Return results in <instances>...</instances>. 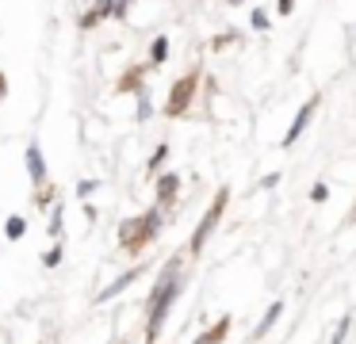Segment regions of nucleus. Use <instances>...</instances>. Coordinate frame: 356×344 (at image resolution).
<instances>
[{
	"mask_svg": "<svg viewBox=\"0 0 356 344\" xmlns=\"http://www.w3.org/2000/svg\"><path fill=\"white\" fill-rule=\"evenodd\" d=\"M180 290H184V256H169L165 268L157 272V283L146 302V344H157V336L165 329V318H169L172 302L180 298Z\"/></svg>",
	"mask_w": 356,
	"mask_h": 344,
	"instance_id": "f257e3e1",
	"label": "nucleus"
},
{
	"mask_svg": "<svg viewBox=\"0 0 356 344\" xmlns=\"http://www.w3.org/2000/svg\"><path fill=\"white\" fill-rule=\"evenodd\" d=\"M161 229H165V206L154 203L146 214H138V218H123V222H119V245H123L131 256H138L149 241L161 237Z\"/></svg>",
	"mask_w": 356,
	"mask_h": 344,
	"instance_id": "f03ea898",
	"label": "nucleus"
},
{
	"mask_svg": "<svg viewBox=\"0 0 356 344\" xmlns=\"http://www.w3.org/2000/svg\"><path fill=\"white\" fill-rule=\"evenodd\" d=\"M226 203H230V188H218V191H215V203L207 206V214L200 218V226H195L192 241H188V252H192V256H200V252H203V245L211 241V234L218 229V222H222Z\"/></svg>",
	"mask_w": 356,
	"mask_h": 344,
	"instance_id": "7ed1b4c3",
	"label": "nucleus"
},
{
	"mask_svg": "<svg viewBox=\"0 0 356 344\" xmlns=\"http://www.w3.org/2000/svg\"><path fill=\"white\" fill-rule=\"evenodd\" d=\"M195 88H200V69L184 73V76H180V81L169 88V99H165V115H169V119H180V115H188V107L195 104Z\"/></svg>",
	"mask_w": 356,
	"mask_h": 344,
	"instance_id": "20e7f679",
	"label": "nucleus"
},
{
	"mask_svg": "<svg viewBox=\"0 0 356 344\" xmlns=\"http://www.w3.org/2000/svg\"><path fill=\"white\" fill-rule=\"evenodd\" d=\"M318 104H322V99H318V96H310L307 104L299 107V115H295V119H291V126H287V134H284V149H291V145H295V142H299V138H302V130L310 126V119H314Z\"/></svg>",
	"mask_w": 356,
	"mask_h": 344,
	"instance_id": "39448f33",
	"label": "nucleus"
},
{
	"mask_svg": "<svg viewBox=\"0 0 356 344\" xmlns=\"http://www.w3.org/2000/svg\"><path fill=\"white\" fill-rule=\"evenodd\" d=\"M138 275H142V264L127 268V272H123V275H115V279H111L104 290H96V302H111V298H119L127 287H131V283H138Z\"/></svg>",
	"mask_w": 356,
	"mask_h": 344,
	"instance_id": "423d86ee",
	"label": "nucleus"
},
{
	"mask_svg": "<svg viewBox=\"0 0 356 344\" xmlns=\"http://www.w3.org/2000/svg\"><path fill=\"white\" fill-rule=\"evenodd\" d=\"M24 165H27L31 183H35V188H42V183H47V157H42V145L39 142H31L24 149Z\"/></svg>",
	"mask_w": 356,
	"mask_h": 344,
	"instance_id": "0eeeda50",
	"label": "nucleus"
},
{
	"mask_svg": "<svg viewBox=\"0 0 356 344\" xmlns=\"http://www.w3.org/2000/svg\"><path fill=\"white\" fill-rule=\"evenodd\" d=\"M177 195H180V176L177 172L157 176V206H165V211H169V206L177 203Z\"/></svg>",
	"mask_w": 356,
	"mask_h": 344,
	"instance_id": "6e6552de",
	"label": "nucleus"
},
{
	"mask_svg": "<svg viewBox=\"0 0 356 344\" xmlns=\"http://www.w3.org/2000/svg\"><path fill=\"white\" fill-rule=\"evenodd\" d=\"M104 19H111V0H92L88 12L81 15V31H92L96 23H104Z\"/></svg>",
	"mask_w": 356,
	"mask_h": 344,
	"instance_id": "1a4fd4ad",
	"label": "nucleus"
},
{
	"mask_svg": "<svg viewBox=\"0 0 356 344\" xmlns=\"http://www.w3.org/2000/svg\"><path fill=\"white\" fill-rule=\"evenodd\" d=\"M226 333H230V318H218L215 325H211V329H203V333L195 336L192 344H222V341H226Z\"/></svg>",
	"mask_w": 356,
	"mask_h": 344,
	"instance_id": "9d476101",
	"label": "nucleus"
},
{
	"mask_svg": "<svg viewBox=\"0 0 356 344\" xmlns=\"http://www.w3.org/2000/svg\"><path fill=\"white\" fill-rule=\"evenodd\" d=\"M280 313H284V302H280V298H276V302H272V306H268V310H264V318H261V325H257V329H253V341H261V336H264V333H268V329H272V325H276V318H280Z\"/></svg>",
	"mask_w": 356,
	"mask_h": 344,
	"instance_id": "9b49d317",
	"label": "nucleus"
},
{
	"mask_svg": "<svg viewBox=\"0 0 356 344\" xmlns=\"http://www.w3.org/2000/svg\"><path fill=\"white\" fill-rule=\"evenodd\" d=\"M24 234H27V218L24 214H8V218H4V237H8V241H19Z\"/></svg>",
	"mask_w": 356,
	"mask_h": 344,
	"instance_id": "f8f14e48",
	"label": "nucleus"
},
{
	"mask_svg": "<svg viewBox=\"0 0 356 344\" xmlns=\"http://www.w3.org/2000/svg\"><path fill=\"white\" fill-rule=\"evenodd\" d=\"M62 229H65V206L58 203L54 211H50V226H47V234L54 237V241H62Z\"/></svg>",
	"mask_w": 356,
	"mask_h": 344,
	"instance_id": "ddd939ff",
	"label": "nucleus"
},
{
	"mask_svg": "<svg viewBox=\"0 0 356 344\" xmlns=\"http://www.w3.org/2000/svg\"><path fill=\"white\" fill-rule=\"evenodd\" d=\"M165 58H169V38L157 35L154 42H149V65H161Z\"/></svg>",
	"mask_w": 356,
	"mask_h": 344,
	"instance_id": "4468645a",
	"label": "nucleus"
},
{
	"mask_svg": "<svg viewBox=\"0 0 356 344\" xmlns=\"http://www.w3.org/2000/svg\"><path fill=\"white\" fill-rule=\"evenodd\" d=\"M165 161H169V145L161 142L154 153H149V161H146V172H149V176H157V172H161V165H165Z\"/></svg>",
	"mask_w": 356,
	"mask_h": 344,
	"instance_id": "2eb2a0df",
	"label": "nucleus"
},
{
	"mask_svg": "<svg viewBox=\"0 0 356 344\" xmlns=\"http://www.w3.org/2000/svg\"><path fill=\"white\" fill-rule=\"evenodd\" d=\"M127 73H131V76H123V81H119V92H138L142 88V73H146V69H127Z\"/></svg>",
	"mask_w": 356,
	"mask_h": 344,
	"instance_id": "dca6fc26",
	"label": "nucleus"
},
{
	"mask_svg": "<svg viewBox=\"0 0 356 344\" xmlns=\"http://www.w3.org/2000/svg\"><path fill=\"white\" fill-rule=\"evenodd\" d=\"M62 256H65V249H62V241H54L47 252H42V268H58L62 264Z\"/></svg>",
	"mask_w": 356,
	"mask_h": 344,
	"instance_id": "f3484780",
	"label": "nucleus"
},
{
	"mask_svg": "<svg viewBox=\"0 0 356 344\" xmlns=\"http://www.w3.org/2000/svg\"><path fill=\"white\" fill-rule=\"evenodd\" d=\"M149 115H154V107H149V96H146V92H138V111H134V119L146 122Z\"/></svg>",
	"mask_w": 356,
	"mask_h": 344,
	"instance_id": "a211bd4d",
	"label": "nucleus"
},
{
	"mask_svg": "<svg viewBox=\"0 0 356 344\" xmlns=\"http://www.w3.org/2000/svg\"><path fill=\"white\" fill-rule=\"evenodd\" d=\"M348 325H353V313H345V318L337 321V329H333V341L330 344H341L345 341V333H348Z\"/></svg>",
	"mask_w": 356,
	"mask_h": 344,
	"instance_id": "6ab92c4d",
	"label": "nucleus"
},
{
	"mask_svg": "<svg viewBox=\"0 0 356 344\" xmlns=\"http://www.w3.org/2000/svg\"><path fill=\"white\" fill-rule=\"evenodd\" d=\"M249 23H253V31H268V12H264V8H253Z\"/></svg>",
	"mask_w": 356,
	"mask_h": 344,
	"instance_id": "aec40b11",
	"label": "nucleus"
},
{
	"mask_svg": "<svg viewBox=\"0 0 356 344\" xmlns=\"http://www.w3.org/2000/svg\"><path fill=\"white\" fill-rule=\"evenodd\" d=\"M131 4H134V0H111V19H127Z\"/></svg>",
	"mask_w": 356,
	"mask_h": 344,
	"instance_id": "412c9836",
	"label": "nucleus"
},
{
	"mask_svg": "<svg viewBox=\"0 0 356 344\" xmlns=\"http://www.w3.org/2000/svg\"><path fill=\"white\" fill-rule=\"evenodd\" d=\"M325 199H330V188H325V183L318 180L314 188H310V203H325Z\"/></svg>",
	"mask_w": 356,
	"mask_h": 344,
	"instance_id": "4be33fe9",
	"label": "nucleus"
},
{
	"mask_svg": "<svg viewBox=\"0 0 356 344\" xmlns=\"http://www.w3.org/2000/svg\"><path fill=\"white\" fill-rule=\"evenodd\" d=\"M96 188H100V180H81V183H77V195H81V199H88Z\"/></svg>",
	"mask_w": 356,
	"mask_h": 344,
	"instance_id": "5701e85b",
	"label": "nucleus"
},
{
	"mask_svg": "<svg viewBox=\"0 0 356 344\" xmlns=\"http://www.w3.org/2000/svg\"><path fill=\"white\" fill-rule=\"evenodd\" d=\"M50 203H54V191H39V195H35V206H39V211H47Z\"/></svg>",
	"mask_w": 356,
	"mask_h": 344,
	"instance_id": "b1692460",
	"label": "nucleus"
},
{
	"mask_svg": "<svg viewBox=\"0 0 356 344\" xmlns=\"http://www.w3.org/2000/svg\"><path fill=\"white\" fill-rule=\"evenodd\" d=\"M234 38H238V35H234V31H226V35H218L215 42H211V50H222V46H230Z\"/></svg>",
	"mask_w": 356,
	"mask_h": 344,
	"instance_id": "393cba45",
	"label": "nucleus"
},
{
	"mask_svg": "<svg viewBox=\"0 0 356 344\" xmlns=\"http://www.w3.org/2000/svg\"><path fill=\"white\" fill-rule=\"evenodd\" d=\"M276 12L280 15H291L295 12V0H276Z\"/></svg>",
	"mask_w": 356,
	"mask_h": 344,
	"instance_id": "a878e982",
	"label": "nucleus"
},
{
	"mask_svg": "<svg viewBox=\"0 0 356 344\" xmlns=\"http://www.w3.org/2000/svg\"><path fill=\"white\" fill-rule=\"evenodd\" d=\"M276 183H280V172H268V176L261 180V188H276Z\"/></svg>",
	"mask_w": 356,
	"mask_h": 344,
	"instance_id": "bb28decb",
	"label": "nucleus"
},
{
	"mask_svg": "<svg viewBox=\"0 0 356 344\" xmlns=\"http://www.w3.org/2000/svg\"><path fill=\"white\" fill-rule=\"evenodd\" d=\"M4 96H8V76L0 73V104H4Z\"/></svg>",
	"mask_w": 356,
	"mask_h": 344,
	"instance_id": "cd10ccee",
	"label": "nucleus"
},
{
	"mask_svg": "<svg viewBox=\"0 0 356 344\" xmlns=\"http://www.w3.org/2000/svg\"><path fill=\"white\" fill-rule=\"evenodd\" d=\"M230 4H241V0H230Z\"/></svg>",
	"mask_w": 356,
	"mask_h": 344,
	"instance_id": "c85d7f7f",
	"label": "nucleus"
}]
</instances>
